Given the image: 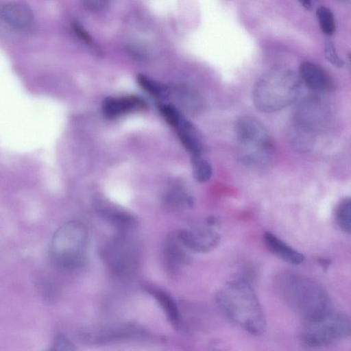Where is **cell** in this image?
I'll return each instance as SVG.
<instances>
[{
	"label": "cell",
	"mask_w": 351,
	"mask_h": 351,
	"mask_svg": "<svg viewBox=\"0 0 351 351\" xmlns=\"http://www.w3.org/2000/svg\"><path fill=\"white\" fill-rule=\"evenodd\" d=\"M274 287L282 301L304 320L319 317L332 311L326 290L304 274L280 271L274 278Z\"/></svg>",
	"instance_id": "cell-1"
},
{
	"label": "cell",
	"mask_w": 351,
	"mask_h": 351,
	"mask_svg": "<svg viewBox=\"0 0 351 351\" xmlns=\"http://www.w3.org/2000/svg\"><path fill=\"white\" fill-rule=\"evenodd\" d=\"M215 300L223 313L243 330L254 335L265 332V317L248 281L239 279L228 282L217 291Z\"/></svg>",
	"instance_id": "cell-2"
},
{
	"label": "cell",
	"mask_w": 351,
	"mask_h": 351,
	"mask_svg": "<svg viewBox=\"0 0 351 351\" xmlns=\"http://www.w3.org/2000/svg\"><path fill=\"white\" fill-rule=\"evenodd\" d=\"M299 91L300 78L295 72L285 66H274L256 80L252 99L259 111L274 112L293 103Z\"/></svg>",
	"instance_id": "cell-3"
},
{
	"label": "cell",
	"mask_w": 351,
	"mask_h": 351,
	"mask_svg": "<svg viewBox=\"0 0 351 351\" xmlns=\"http://www.w3.org/2000/svg\"><path fill=\"white\" fill-rule=\"evenodd\" d=\"M88 234L85 225L78 221H69L54 232L49 245L53 261L64 269L82 266L88 255Z\"/></svg>",
	"instance_id": "cell-4"
},
{
	"label": "cell",
	"mask_w": 351,
	"mask_h": 351,
	"mask_svg": "<svg viewBox=\"0 0 351 351\" xmlns=\"http://www.w3.org/2000/svg\"><path fill=\"white\" fill-rule=\"evenodd\" d=\"M234 130L242 162L255 167L266 165L271 158L273 143L263 123L251 116H241L235 121Z\"/></svg>",
	"instance_id": "cell-5"
},
{
	"label": "cell",
	"mask_w": 351,
	"mask_h": 351,
	"mask_svg": "<svg viewBox=\"0 0 351 351\" xmlns=\"http://www.w3.org/2000/svg\"><path fill=\"white\" fill-rule=\"evenodd\" d=\"M130 230L119 232L101 247V258L108 272L114 277L125 279L137 270L140 262V249Z\"/></svg>",
	"instance_id": "cell-6"
},
{
	"label": "cell",
	"mask_w": 351,
	"mask_h": 351,
	"mask_svg": "<svg viewBox=\"0 0 351 351\" xmlns=\"http://www.w3.org/2000/svg\"><path fill=\"white\" fill-rule=\"evenodd\" d=\"M351 322L346 315L332 311L317 318L304 320L300 340L308 348L328 346L350 335Z\"/></svg>",
	"instance_id": "cell-7"
},
{
	"label": "cell",
	"mask_w": 351,
	"mask_h": 351,
	"mask_svg": "<svg viewBox=\"0 0 351 351\" xmlns=\"http://www.w3.org/2000/svg\"><path fill=\"white\" fill-rule=\"evenodd\" d=\"M79 340L86 345L98 346L110 343L145 339L149 333L133 323H118L82 328L77 332Z\"/></svg>",
	"instance_id": "cell-8"
},
{
	"label": "cell",
	"mask_w": 351,
	"mask_h": 351,
	"mask_svg": "<svg viewBox=\"0 0 351 351\" xmlns=\"http://www.w3.org/2000/svg\"><path fill=\"white\" fill-rule=\"evenodd\" d=\"M204 227L178 230V234L190 252L207 253L215 250L219 244L220 234L208 224Z\"/></svg>",
	"instance_id": "cell-9"
},
{
	"label": "cell",
	"mask_w": 351,
	"mask_h": 351,
	"mask_svg": "<svg viewBox=\"0 0 351 351\" xmlns=\"http://www.w3.org/2000/svg\"><path fill=\"white\" fill-rule=\"evenodd\" d=\"M322 101L315 97L302 100L295 108L293 123L317 133L326 119Z\"/></svg>",
	"instance_id": "cell-10"
},
{
	"label": "cell",
	"mask_w": 351,
	"mask_h": 351,
	"mask_svg": "<svg viewBox=\"0 0 351 351\" xmlns=\"http://www.w3.org/2000/svg\"><path fill=\"white\" fill-rule=\"evenodd\" d=\"M190 250L182 241L178 231L170 233L165 238L162 247V256L166 268L176 272L190 261Z\"/></svg>",
	"instance_id": "cell-11"
},
{
	"label": "cell",
	"mask_w": 351,
	"mask_h": 351,
	"mask_svg": "<svg viewBox=\"0 0 351 351\" xmlns=\"http://www.w3.org/2000/svg\"><path fill=\"white\" fill-rule=\"evenodd\" d=\"M0 20L13 29L25 32L33 27L34 16L26 4L12 1L0 5Z\"/></svg>",
	"instance_id": "cell-12"
},
{
	"label": "cell",
	"mask_w": 351,
	"mask_h": 351,
	"mask_svg": "<svg viewBox=\"0 0 351 351\" xmlns=\"http://www.w3.org/2000/svg\"><path fill=\"white\" fill-rule=\"evenodd\" d=\"M95 208L103 219L119 230H131L136 226V219L132 213L106 199H96Z\"/></svg>",
	"instance_id": "cell-13"
},
{
	"label": "cell",
	"mask_w": 351,
	"mask_h": 351,
	"mask_svg": "<svg viewBox=\"0 0 351 351\" xmlns=\"http://www.w3.org/2000/svg\"><path fill=\"white\" fill-rule=\"evenodd\" d=\"M302 81L309 89L316 91L329 90L333 83L328 73L319 65L311 62H303L299 67Z\"/></svg>",
	"instance_id": "cell-14"
},
{
	"label": "cell",
	"mask_w": 351,
	"mask_h": 351,
	"mask_svg": "<svg viewBox=\"0 0 351 351\" xmlns=\"http://www.w3.org/2000/svg\"><path fill=\"white\" fill-rule=\"evenodd\" d=\"M146 104L136 96L125 97H108L101 106L104 115L108 119H114L126 112L141 110Z\"/></svg>",
	"instance_id": "cell-15"
},
{
	"label": "cell",
	"mask_w": 351,
	"mask_h": 351,
	"mask_svg": "<svg viewBox=\"0 0 351 351\" xmlns=\"http://www.w3.org/2000/svg\"><path fill=\"white\" fill-rule=\"evenodd\" d=\"M263 239L265 245L274 254L291 265H300L304 261V256L281 240L276 235L267 231L264 233Z\"/></svg>",
	"instance_id": "cell-16"
},
{
	"label": "cell",
	"mask_w": 351,
	"mask_h": 351,
	"mask_svg": "<svg viewBox=\"0 0 351 351\" xmlns=\"http://www.w3.org/2000/svg\"><path fill=\"white\" fill-rule=\"evenodd\" d=\"M176 128L180 140L185 149L193 157L199 156L202 150V145L199 136L193 125L182 117Z\"/></svg>",
	"instance_id": "cell-17"
},
{
	"label": "cell",
	"mask_w": 351,
	"mask_h": 351,
	"mask_svg": "<svg viewBox=\"0 0 351 351\" xmlns=\"http://www.w3.org/2000/svg\"><path fill=\"white\" fill-rule=\"evenodd\" d=\"M145 289L157 301L172 325L175 327L179 326L180 313L173 298L168 293L156 287L147 286Z\"/></svg>",
	"instance_id": "cell-18"
},
{
	"label": "cell",
	"mask_w": 351,
	"mask_h": 351,
	"mask_svg": "<svg viewBox=\"0 0 351 351\" xmlns=\"http://www.w3.org/2000/svg\"><path fill=\"white\" fill-rule=\"evenodd\" d=\"M316 132L293 123L289 133L291 147L300 152L311 151L315 144Z\"/></svg>",
	"instance_id": "cell-19"
},
{
	"label": "cell",
	"mask_w": 351,
	"mask_h": 351,
	"mask_svg": "<svg viewBox=\"0 0 351 351\" xmlns=\"http://www.w3.org/2000/svg\"><path fill=\"white\" fill-rule=\"evenodd\" d=\"M193 204L192 197L178 189L169 190L163 195L162 199V206L168 211H180L191 207Z\"/></svg>",
	"instance_id": "cell-20"
},
{
	"label": "cell",
	"mask_w": 351,
	"mask_h": 351,
	"mask_svg": "<svg viewBox=\"0 0 351 351\" xmlns=\"http://www.w3.org/2000/svg\"><path fill=\"white\" fill-rule=\"evenodd\" d=\"M181 105L192 114L201 112L204 108V101L201 95L194 89L187 87L178 90Z\"/></svg>",
	"instance_id": "cell-21"
},
{
	"label": "cell",
	"mask_w": 351,
	"mask_h": 351,
	"mask_svg": "<svg viewBox=\"0 0 351 351\" xmlns=\"http://www.w3.org/2000/svg\"><path fill=\"white\" fill-rule=\"evenodd\" d=\"M335 216L339 228L349 234L351 230V201L350 198H345L341 201L336 208Z\"/></svg>",
	"instance_id": "cell-22"
},
{
	"label": "cell",
	"mask_w": 351,
	"mask_h": 351,
	"mask_svg": "<svg viewBox=\"0 0 351 351\" xmlns=\"http://www.w3.org/2000/svg\"><path fill=\"white\" fill-rule=\"evenodd\" d=\"M137 81L139 86L156 98H167L170 94L169 88L144 75H138Z\"/></svg>",
	"instance_id": "cell-23"
},
{
	"label": "cell",
	"mask_w": 351,
	"mask_h": 351,
	"mask_svg": "<svg viewBox=\"0 0 351 351\" xmlns=\"http://www.w3.org/2000/svg\"><path fill=\"white\" fill-rule=\"evenodd\" d=\"M316 16L322 32L327 36H332L335 32V21L332 12L325 6L317 9Z\"/></svg>",
	"instance_id": "cell-24"
},
{
	"label": "cell",
	"mask_w": 351,
	"mask_h": 351,
	"mask_svg": "<svg viewBox=\"0 0 351 351\" xmlns=\"http://www.w3.org/2000/svg\"><path fill=\"white\" fill-rule=\"evenodd\" d=\"M193 175L197 181L201 183L208 181L213 174V169L210 164L199 158V156H195L193 159Z\"/></svg>",
	"instance_id": "cell-25"
},
{
	"label": "cell",
	"mask_w": 351,
	"mask_h": 351,
	"mask_svg": "<svg viewBox=\"0 0 351 351\" xmlns=\"http://www.w3.org/2000/svg\"><path fill=\"white\" fill-rule=\"evenodd\" d=\"M160 112L165 121L171 125L176 127L182 117L179 111L173 106L161 104L158 106Z\"/></svg>",
	"instance_id": "cell-26"
},
{
	"label": "cell",
	"mask_w": 351,
	"mask_h": 351,
	"mask_svg": "<svg viewBox=\"0 0 351 351\" xmlns=\"http://www.w3.org/2000/svg\"><path fill=\"white\" fill-rule=\"evenodd\" d=\"M324 55L326 59L334 66L341 68L344 66L343 60L338 56L335 47L331 41L325 43Z\"/></svg>",
	"instance_id": "cell-27"
},
{
	"label": "cell",
	"mask_w": 351,
	"mask_h": 351,
	"mask_svg": "<svg viewBox=\"0 0 351 351\" xmlns=\"http://www.w3.org/2000/svg\"><path fill=\"white\" fill-rule=\"evenodd\" d=\"M52 350H74L75 345L64 334L58 333L56 335L52 343Z\"/></svg>",
	"instance_id": "cell-28"
},
{
	"label": "cell",
	"mask_w": 351,
	"mask_h": 351,
	"mask_svg": "<svg viewBox=\"0 0 351 351\" xmlns=\"http://www.w3.org/2000/svg\"><path fill=\"white\" fill-rule=\"evenodd\" d=\"M84 5L91 10H99L105 8L111 0H82Z\"/></svg>",
	"instance_id": "cell-29"
},
{
	"label": "cell",
	"mask_w": 351,
	"mask_h": 351,
	"mask_svg": "<svg viewBox=\"0 0 351 351\" xmlns=\"http://www.w3.org/2000/svg\"><path fill=\"white\" fill-rule=\"evenodd\" d=\"M73 28L78 36L83 39L85 43L91 45L92 47L94 45V42L93 41L92 38L84 30V29L80 26V25L77 23H73Z\"/></svg>",
	"instance_id": "cell-30"
},
{
	"label": "cell",
	"mask_w": 351,
	"mask_h": 351,
	"mask_svg": "<svg viewBox=\"0 0 351 351\" xmlns=\"http://www.w3.org/2000/svg\"><path fill=\"white\" fill-rule=\"evenodd\" d=\"M300 3L307 10H311L313 8L312 0H298Z\"/></svg>",
	"instance_id": "cell-31"
},
{
	"label": "cell",
	"mask_w": 351,
	"mask_h": 351,
	"mask_svg": "<svg viewBox=\"0 0 351 351\" xmlns=\"http://www.w3.org/2000/svg\"><path fill=\"white\" fill-rule=\"evenodd\" d=\"M318 263L322 268L326 269L330 266L331 261L328 258H322L318 259Z\"/></svg>",
	"instance_id": "cell-32"
},
{
	"label": "cell",
	"mask_w": 351,
	"mask_h": 351,
	"mask_svg": "<svg viewBox=\"0 0 351 351\" xmlns=\"http://www.w3.org/2000/svg\"><path fill=\"white\" fill-rule=\"evenodd\" d=\"M339 1H346V0H339Z\"/></svg>",
	"instance_id": "cell-33"
}]
</instances>
